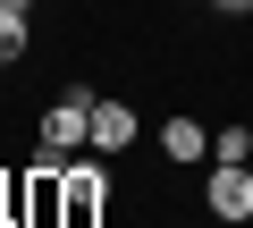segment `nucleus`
Wrapping results in <instances>:
<instances>
[{
	"label": "nucleus",
	"mask_w": 253,
	"mask_h": 228,
	"mask_svg": "<svg viewBox=\"0 0 253 228\" xmlns=\"http://www.w3.org/2000/svg\"><path fill=\"white\" fill-rule=\"evenodd\" d=\"M93 85H59V101L42 110V144L51 152H76V144H93Z\"/></svg>",
	"instance_id": "f257e3e1"
},
{
	"label": "nucleus",
	"mask_w": 253,
	"mask_h": 228,
	"mask_svg": "<svg viewBox=\"0 0 253 228\" xmlns=\"http://www.w3.org/2000/svg\"><path fill=\"white\" fill-rule=\"evenodd\" d=\"M203 203H211V220H253V169L245 161H211V178H203Z\"/></svg>",
	"instance_id": "f03ea898"
},
{
	"label": "nucleus",
	"mask_w": 253,
	"mask_h": 228,
	"mask_svg": "<svg viewBox=\"0 0 253 228\" xmlns=\"http://www.w3.org/2000/svg\"><path fill=\"white\" fill-rule=\"evenodd\" d=\"M144 136V119H135V101H118V93H101L93 101V152H126Z\"/></svg>",
	"instance_id": "7ed1b4c3"
},
{
	"label": "nucleus",
	"mask_w": 253,
	"mask_h": 228,
	"mask_svg": "<svg viewBox=\"0 0 253 228\" xmlns=\"http://www.w3.org/2000/svg\"><path fill=\"white\" fill-rule=\"evenodd\" d=\"M101 203H110V178H101V169H76V178H68V220L84 228Z\"/></svg>",
	"instance_id": "20e7f679"
},
{
	"label": "nucleus",
	"mask_w": 253,
	"mask_h": 228,
	"mask_svg": "<svg viewBox=\"0 0 253 228\" xmlns=\"http://www.w3.org/2000/svg\"><path fill=\"white\" fill-rule=\"evenodd\" d=\"M161 152H169V161H203V152H211V127H194V119H169V127H161Z\"/></svg>",
	"instance_id": "39448f33"
},
{
	"label": "nucleus",
	"mask_w": 253,
	"mask_h": 228,
	"mask_svg": "<svg viewBox=\"0 0 253 228\" xmlns=\"http://www.w3.org/2000/svg\"><path fill=\"white\" fill-rule=\"evenodd\" d=\"M26 17H34V9H0V68L26 59Z\"/></svg>",
	"instance_id": "423d86ee"
},
{
	"label": "nucleus",
	"mask_w": 253,
	"mask_h": 228,
	"mask_svg": "<svg viewBox=\"0 0 253 228\" xmlns=\"http://www.w3.org/2000/svg\"><path fill=\"white\" fill-rule=\"evenodd\" d=\"M245 152H253L245 127H219V136H211V161H245Z\"/></svg>",
	"instance_id": "0eeeda50"
},
{
	"label": "nucleus",
	"mask_w": 253,
	"mask_h": 228,
	"mask_svg": "<svg viewBox=\"0 0 253 228\" xmlns=\"http://www.w3.org/2000/svg\"><path fill=\"white\" fill-rule=\"evenodd\" d=\"M203 9H219V17H253V0H203Z\"/></svg>",
	"instance_id": "6e6552de"
},
{
	"label": "nucleus",
	"mask_w": 253,
	"mask_h": 228,
	"mask_svg": "<svg viewBox=\"0 0 253 228\" xmlns=\"http://www.w3.org/2000/svg\"><path fill=\"white\" fill-rule=\"evenodd\" d=\"M0 9H34V0H0Z\"/></svg>",
	"instance_id": "1a4fd4ad"
}]
</instances>
